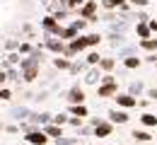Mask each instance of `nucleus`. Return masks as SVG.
Here are the masks:
<instances>
[{"mask_svg": "<svg viewBox=\"0 0 157 145\" xmlns=\"http://www.w3.org/2000/svg\"><path fill=\"white\" fill-rule=\"evenodd\" d=\"M140 121H143L145 126H157V116H155V114H150V111H145V114L140 116Z\"/></svg>", "mask_w": 157, "mask_h": 145, "instance_id": "nucleus-15", "label": "nucleus"}, {"mask_svg": "<svg viewBox=\"0 0 157 145\" xmlns=\"http://www.w3.org/2000/svg\"><path fill=\"white\" fill-rule=\"evenodd\" d=\"M101 41V36L99 34H87V36H75L73 41L68 44V56H73V53H78V51H85V48H90V46H97Z\"/></svg>", "mask_w": 157, "mask_h": 145, "instance_id": "nucleus-1", "label": "nucleus"}, {"mask_svg": "<svg viewBox=\"0 0 157 145\" xmlns=\"http://www.w3.org/2000/svg\"><path fill=\"white\" fill-rule=\"evenodd\" d=\"M65 2V7H82L87 0H63Z\"/></svg>", "mask_w": 157, "mask_h": 145, "instance_id": "nucleus-20", "label": "nucleus"}, {"mask_svg": "<svg viewBox=\"0 0 157 145\" xmlns=\"http://www.w3.org/2000/svg\"><path fill=\"white\" fill-rule=\"evenodd\" d=\"M0 99H10V90H0Z\"/></svg>", "mask_w": 157, "mask_h": 145, "instance_id": "nucleus-28", "label": "nucleus"}, {"mask_svg": "<svg viewBox=\"0 0 157 145\" xmlns=\"http://www.w3.org/2000/svg\"><path fill=\"white\" fill-rule=\"evenodd\" d=\"M85 24H87V20H75V22H73V27H75L78 32H80V29H85Z\"/></svg>", "mask_w": 157, "mask_h": 145, "instance_id": "nucleus-25", "label": "nucleus"}, {"mask_svg": "<svg viewBox=\"0 0 157 145\" xmlns=\"http://www.w3.org/2000/svg\"><path fill=\"white\" fill-rule=\"evenodd\" d=\"M116 94H118L116 80H114L111 75H106V78H104V82L97 87V97H116Z\"/></svg>", "mask_w": 157, "mask_h": 145, "instance_id": "nucleus-2", "label": "nucleus"}, {"mask_svg": "<svg viewBox=\"0 0 157 145\" xmlns=\"http://www.w3.org/2000/svg\"><path fill=\"white\" fill-rule=\"evenodd\" d=\"M140 48H145V51H157V39H140Z\"/></svg>", "mask_w": 157, "mask_h": 145, "instance_id": "nucleus-14", "label": "nucleus"}, {"mask_svg": "<svg viewBox=\"0 0 157 145\" xmlns=\"http://www.w3.org/2000/svg\"><path fill=\"white\" fill-rule=\"evenodd\" d=\"M75 36H78V29H75L73 24H70L68 29H63V32H60V39H68V41H73Z\"/></svg>", "mask_w": 157, "mask_h": 145, "instance_id": "nucleus-12", "label": "nucleus"}, {"mask_svg": "<svg viewBox=\"0 0 157 145\" xmlns=\"http://www.w3.org/2000/svg\"><path fill=\"white\" fill-rule=\"evenodd\" d=\"M53 65H56V68H70V63L65 61V58H56V61H53Z\"/></svg>", "mask_w": 157, "mask_h": 145, "instance_id": "nucleus-23", "label": "nucleus"}, {"mask_svg": "<svg viewBox=\"0 0 157 145\" xmlns=\"http://www.w3.org/2000/svg\"><path fill=\"white\" fill-rule=\"evenodd\" d=\"M5 80H7V75H5V73H2V70H0V85L5 82Z\"/></svg>", "mask_w": 157, "mask_h": 145, "instance_id": "nucleus-31", "label": "nucleus"}, {"mask_svg": "<svg viewBox=\"0 0 157 145\" xmlns=\"http://www.w3.org/2000/svg\"><path fill=\"white\" fill-rule=\"evenodd\" d=\"M140 58H136V56H128V58H126V61H123V65H126V68H128V70H136V68H140Z\"/></svg>", "mask_w": 157, "mask_h": 145, "instance_id": "nucleus-13", "label": "nucleus"}, {"mask_svg": "<svg viewBox=\"0 0 157 145\" xmlns=\"http://www.w3.org/2000/svg\"><path fill=\"white\" fill-rule=\"evenodd\" d=\"M109 133H111V124L109 121H97L94 124V135L97 138H106Z\"/></svg>", "mask_w": 157, "mask_h": 145, "instance_id": "nucleus-6", "label": "nucleus"}, {"mask_svg": "<svg viewBox=\"0 0 157 145\" xmlns=\"http://www.w3.org/2000/svg\"><path fill=\"white\" fill-rule=\"evenodd\" d=\"M133 138H136V140H143V143H145V140H150L152 135H150L147 131H136V133H133Z\"/></svg>", "mask_w": 157, "mask_h": 145, "instance_id": "nucleus-19", "label": "nucleus"}, {"mask_svg": "<svg viewBox=\"0 0 157 145\" xmlns=\"http://www.w3.org/2000/svg\"><path fill=\"white\" fill-rule=\"evenodd\" d=\"M94 15H97V0H87L80 7V17L82 20H94Z\"/></svg>", "mask_w": 157, "mask_h": 145, "instance_id": "nucleus-4", "label": "nucleus"}, {"mask_svg": "<svg viewBox=\"0 0 157 145\" xmlns=\"http://www.w3.org/2000/svg\"><path fill=\"white\" fill-rule=\"evenodd\" d=\"M46 135H60L58 126H46Z\"/></svg>", "mask_w": 157, "mask_h": 145, "instance_id": "nucleus-22", "label": "nucleus"}, {"mask_svg": "<svg viewBox=\"0 0 157 145\" xmlns=\"http://www.w3.org/2000/svg\"><path fill=\"white\" fill-rule=\"evenodd\" d=\"M109 119H111V124H126L128 121V114L123 109H114V111H109Z\"/></svg>", "mask_w": 157, "mask_h": 145, "instance_id": "nucleus-9", "label": "nucleus"}, {"mask_svg": "<svg viewBox=\"0 0 157 145\" xmlns=\"http://www.w3.org/2000/svg\"><path fill=\"white\" fill-rule=\"evenodd\" d=\"M20 51H22V53H29V51H32V46H29V44H20Z\"/></svg>", "mask_w": 157, "mask_h": 145, "instance_id": "nucleus-27", "label": "nucleus"}, {"mask_svg": "<svg viewBox=\"0 0 157 145\" xmlns=\"http://www.w3.org/2000/svg\"><path fill=\"white\" fill-rule=\"evenodd\" d=\"M131 2H133V5H136V7H145V5H147V2H150V0H131Z\"/></svg>", "mask_w": 157, "mask_h": 145, "instance_id": "nucleus-26", "label": "nucleus"}, {"mask_svg": "<svg viewBox=\"0 0 157 145\" xmlns=\"http://www.w3.org/2000/svg\"><path fill=\"white\" fill-rule=\"evenodd\" d=\"M147 97H150V99H157V90H147Z\"/></svg>", "mask_w": 157, "mask_h": 145, "instance_id": "nucleus-30", "label": "nucleus"}, {"mask_svg": "<svg viewBox=\"0 0 157 145\" xmlns=\"http://www.w3.org/2000/svg\"><path fill=\"white\" fill-rule=\"evenodd\" d=\"M114 65H116V63H114V58H101V61H99V68H101L104 73L114 70Z\"/></svg>", "mask_w": 157, "mask_h": 145, "instance_id": "nucleus-16", "label": "nucleus"}, {"mask_svg": "<svg viewBox=\"0 0 157 145\" xmlns=\"http://www.w3.org/2000/svg\"><path fill=\"white\" fill-rule=\"evenodd\" d=\"M138 92H143V85H140V82H133V85H131V94H138Z\"/></svg>", "mask_w": 157, "mask_h": 145, "instance_id": "nucleus-24", "label": "nucleus"}, {"mask_svg": "<svg viewBox=\"0 0 157 145\" xmlns=\"http://www.w3.org/2000/svg\"><path fill=\"white\" fill-rule=\"evenodd\" d=\"M41 24H44V29H46V32H51V34H56V36H60V32H63V27H60L58 22H56V17H51V15H48V17H44Z\"/></svg>", "mask_w": 157, "mask_h": 145, "instance_id": "nucleus-5", "label": "nucleus"}, {"mask_svg": "<svg viewBox=\"0 0 157 145\" xmlns=\"http://www.w3.org/2000/svg\"><path fill=\"white\" fill-rule=\"evenodd\" d=\"M114 99H116V104L121 106V109H133V106L138 104L136 94H131V92H123V94H116Z\"/></svg>", "mask_w": 157, "mask_h": 145, "instance_id": "nucleus-3", "label": "nucleus"}, {"mask_svg": "<svg viewBox=\"0 0 157 145\" xmlns=\"http://www.w3.org/2000/svg\"><path fill=\"white\" fill-rule=\"evenodd\" d=\"M99 61H101L99 53H90V56H87V63H90V65H99Z\"/></svg>", "mask_w": 157, "mask_h": 145, "instance_id": "nucleus-21", "label": "nucleus"}, {"mask_svg": "<svg viewBox=\"0 0 157 145\" xmlns=\"http://www.w3.org/2000/svg\"><path fill=\"white\" fill-rule=\"evenodd\" d=\"M46 46H48L51 51H56V53H65V56H68V46H63V39H60V41L48 39V41H46Z\"/></svg>", "mask_w": 157, "mask_h": 145, "instance_id": "nucleus-10", "label": "nucleus"}, {"mask_svg": "<svg viewBox=\"0 0 157 145\" xmlns=\"http://www.w3.org/2000/svg\"><path fill=\"white\" fill-rule=\"evenodd\" d=\"M136 34L140 36V39H150V34H152V29L147 27V22H138V27H136Z\"/></svg>", "mask_w": 157, "mask_h": 145, "instance_id": "nucleus-11", "label": "nucleus"}, {"mask_svg": "<svg viewBox=\"0 0 157 145\" xmlns=\"http://www.w3.org/2000/svg\"><path fill=\"white\" fill-rule=\"evenodd\" d=\"M147 27H150L152 32H157V20H147Z\"/></svg>", "mask_w": 157, "mask_h": 145, "instance_id": "nucleus-29", "label": "nucleus"}, {"mask_svg": "<svg viewBox=\"0 0 157 145\" xmlns=\"http://www.w3.org/2000/svg\"><path fill=\"white\" fill-rule=\"evenodd\" d=\"M70 111H73L75 116H80V119H82V116H87V109H85V104H73V106H70Z\"/></svg>", "mask_w": 157, "mask_h": 145, "instance_id": "nucleus-18", "label": "nucleus"}, {"mask_svg": "<svg viewBox=\"0 0 157 145\" xmlns=\"http://www.w3.org/2000/svg\"><path fill=\"white\" fill-rule=\"evenodd\" d=\"M27 140L32 145H44L46 140H48V135H46V131L44 133H39V131H32V133H27Z\"/></svg>", "mask_w": 157, "mask_h": 145, "instance_id": "nucleus-7", "label": "nucleus"}, {"mask_svg": "<svg viewBox=\"0 0 157 145\" xmlns=\"http://www.w3.org/2000/svg\"><path fill=\"white\" fill-rule=\"evenodd\" d=\"M126 0H101V7H106V10H114V7H121Z\"/></svg>", "mask_w": 157, "mask_h": 145, "instance_id": "nucleus-17", "label": "nucleus"}, {"mask_svg": "<svg viewBox=\"0 0 157 145\" xmlns=\"http://www.w3.org/2000/svg\"><path fill=\"white\" fill-rule=\"evenodd\" d=\"M68 102L70 104H82L85 102V92H82L80 87H73V90L68 92Z\"/></svg>", "mask_w": 157, "mask_h": 145, "instance_id": "nucleus-8", "label": "nucleus"}]
</instances>
